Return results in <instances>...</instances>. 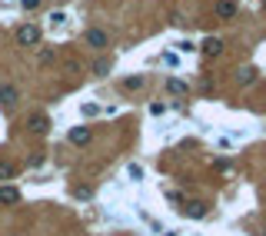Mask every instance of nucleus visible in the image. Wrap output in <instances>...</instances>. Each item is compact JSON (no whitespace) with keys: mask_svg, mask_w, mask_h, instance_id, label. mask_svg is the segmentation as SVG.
<instances>
[{"mask_svg":"<svg viewBox=\"0 0 266 236\" xmlns=\"http://www.w3.org/2000/svg\"><path fill=\"white\" fill-rule=\"evenodd\" d=\"M236 80H240L243 87H246V83H253V80H256V70H253V67H243V70H236Z\"/></svg>","mask_w":266,"mask_h":236,"instance_id":"nucleus-10","label":"nucleus"},{"mask_svg":"<svg viewBox=\"0 0 266 236\" xmlns=\"http://www.w3.org/2000/svg\"><path fill=\"white\" fill-rule=\"evenodd\" d=\"M143 87V77H130V80H123V90H140Z\"/></svg>","mask_w":266,"mask_h":236,"instance_id":"nucleus-14","label":"nucleus"},{"mask_svg":"<svg viewBox=\"0 0 266 236\" xmlns=\"http://www.w3.org/2000/svg\"><path fill=\"white\" fill-rule=\"evenodd\" d=\"M77 196H80V200H90V196H93V190H90V186H77Z\"/></svg>","mask_w":266,"mask_h":236,"instance_id":"nucleus-16","label":"nucleus"},{"mask_svg":"<svg viewBox=\"0 0 266 236\" xmlns=\"http://www.w3.org/2000/svg\"><path fill=\"white\" fill-rule=\"evenodd\" d=\"M263 236H266V233H263Z\"/></svg>","mask_w":266,"mask_h":236,"instance_id":"nucleus-20","label":"nucleus"},{"mask_svg":"<svg viewBox=\"0 0 266 236\" xmlns=\"http://www.w3.org/2000/svg\"><path fill=\"white\" fill-rule=\"evenodd\" d=\"M150 113H153V116H160V113H166V103H150Z\"/></svg>","mask_w":266,"mask_h":236,"instance_id":"nucleus-17","label":"nucleus"},{"mask_svg":"<svg viewBox=\"0 0 266 236\" xmlns=\"http://www.w3.org/2000/svg\"><path fill=\"white\" fill-rule=\"evenodd\" d=\"M27 127H30L33 133H40V136H44V133H47V127H50V120H47L44 113H30V120H27Z\"/></svg>","mask_w":266,"mask_h":236,"instance_id":"nucleus-4","label":"nucleus"},{"mask_svg":"<svg viewBox=\"0 0 266 236\" xmlns=\"http://www.w3.org/2000/svg\"><path fill=\"white\" fill-rule=\"evenodd\" d=\"M220 50H223V40L220 37H206V40H203V53H206V57H216Z\"/></svg>","mask_w":266,"mask_h":236,"instance_id":"nucleus-7","label":"nucleus"},{"mask_svg":"<svg viewBox=\"0 0 266 236\" xmlns=\"http://www.w3.org/2000/svg\"><path fill=\"white\" fill-rule=\"evenodd\" d=\"M17 44H20V47H37V44H40V30H37L33 24H24V27L17 30Z\"/></svg>","mask_w":266,"mask_h":236,"instance_id":"nucleus-1","label":"nucleus"},{"mask_svg":"<svg viewBox=\"0 0 266 236\" xmlns=\"http://www.w3.org/2000/svg\"><path fill=\"white\" fill-rule=\"evenodd\" d=\"M20 7H24V10H37L40 0H20Z\"/></svg>","mask_w":266,"mask_h":236,"instance_id":"nucleus-18","label":"nucleus"},{"mask_svg":"<svg viewBox=\"0 0 266 236\" xmlns=\"http://www.w3.org/2000/svg\"><path fill=\"white\" fill-rule=\"evenodd\" d=\"M0 103H4V107H13V103H17V87H13V83H0Z\"/></svg>","mask_w":266,"mask_h":236,"instance_id":"nucleus-5","label":"nucleus"},{"mask_svg":"<svg viewBox=\"0 0 266 236\" xmlns=\"http://www.w3.org/2000/svg\"><path fill=\"white\" fill-rule=\"evenodd\" d=\"M0 203H7V206L20 203V193L13 190V186H0Z\"/></svg>","mask_w":266,"mask_h":236,"instance_id":"nucleus-9","label":"nucleus"},{"mask_svg":"<svg viewBox=\"0 0 266 236\" xmlns=\"http://www.w3.org/2000/svg\"><path fill=\"white\" fill-rule=\"evenodd\" d=\"M17 176V166L7 163V160H0V180H13Z\"/></svg>","mask_w":266,"mask_h":236,"instance_id":"nucleus-11","label":"nucleus"},{"mask_svg":"<svg viewBox=\"0 0 266 236\" xmlns=\"http://www.w3.org/2000/svg\"><path fill=\"white\" fill-rule=\"evenodd\" d=\"M130 176H133V180H140V176H143V166H137V163H130Z\"/></svg>","mask_w":266,"mask_h":236,"instance_id":"nucleus-19","label":"nucleus"},{"mask_svg":"<svg viewBox=\"0 0 266 236\" xmlns=\"http://www.w3.org/2000/svg\"><path fill=\"white\" fill-rule=\"evenodd\" d=\"M183 213L190 220H203V217H206V203H203V200H190V203L183 206Z\"/></svg>","mask_w":266,"mask_h":236,"instance_id":"nucleus-2","label":"nucleus"},{"mask_svg":"<svg viewBox=\"0 0 266 236\" xmlns=\"http://www.w3.org/2000/svg\"><path fill=\"white\" fill-rule=\"evenodd\" d=\"M166 90H170V93H183V90H186V83L173 77V80H166Z\"/></svg>","mask_w":266,"mask_h":236,"instance_id":"nucleus-13","label":"nucleus"},{"mask_svg":"<svg viewBox=\"0 0 266 236\" xmlns=\"http://www.w3.org/2000/svg\"><path fill=\"white\" fill-rule=\"evenodd\" d=\"M93 73H97V77H107V73H110V60H97V64H93Z\"/></svg>","mask_w":266,"mask_h":236,"instance_id":"nucleus-12","label":"nucleus"},{"mask_svg":"<svg viewBox=\"0 0 266 236\" xmlns=\"http://www.w3.org/2000/svg\"><path fill=\"white\" fill-rule=\"evenodd\" d=\"M87 44H90V47H97V50H103V47H107L110 40H107V33H103V30H87Z\"/></svg>","mask_w":266,"mask_h":236,"instance_id":"nucleus-6","label":"nucleus"},{"mask_svg":"<svg viewBox=\"0 0 266 236\" xmlns=\"http://www.w3.org/2000/svg\"><path fill=\"white\" fill-rule=\"evenodd\" d=\"M216 17H220V20H233L236 17V4H233V0H216Z\"/></svg>","mask_w":266,"mask_h":236,"instance_id":"nucleus-3","label":"nucleus"},{"mask_svg":"<svg viewBox=\"0 0 266 236\" xmlns=\"http://www.w3.org/2000/svg\"><path fill=\"white\" fill-rule=\"evenodd\" d=\"M83 113H87V116H97V113H100V107H97V103H83Z\"/></svg>","mask_w":266,"mask_h":236,"instance_id":"nucleus-15","label":"nucleus"},{"mask_svg":"<svg viewBox=\"0 0 266 236\" xmlns=\"http://www.w3.org/2000/svg\"><path fill=\"white\" fill-rule=\"evenodd\" d=\"M70 143H77V147L90 143V130L87 127H73V130H70Z\"/></svg>","mask_w":266,"mask_h":236,"instance_id":"nucleus-8","label":"nucleus"}]
</instances>
